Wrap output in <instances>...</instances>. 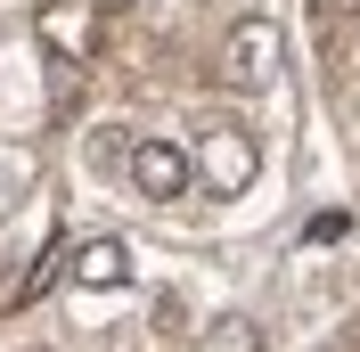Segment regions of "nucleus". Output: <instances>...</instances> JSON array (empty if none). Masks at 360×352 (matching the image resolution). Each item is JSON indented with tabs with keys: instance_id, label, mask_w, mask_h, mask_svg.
Wrapping results in <instances>:
<instances>
[{
	"instance_id": "nucleus-1",
	"label": "nucleus",
	"mask_w": 360,
	"mask_h": 352,
	"mask_svg": "<svg viewBox=\"0 0 360 352\" xmlns=\"http://www.w3.org/2000/svg\"><path fill=\"white\" fill-rule=\"evenodd\" d=\"M278 58H287V42H278V25L270 17H238L221 33V58H213V82L238 90V99H254V90L278 82Z\"/></svg>"
},
{
	"instance_id": "nucleus-2",
	"label": "nucleus",
	"mask_w": 360,
	"mask_h": 352,
	"mask_svg": "<svg viewBox=\"0 0 360 352\" xmlns=\"http://www.w3.org/2000/svg\"><path fill=\"white\" fill-rule=\"evenodd\" d=\"M254 172H262V148H254L246 123H213V132L197 139V180L213 189V197H246Z\"/></svg>"
},
{
	"instance_id": "nucleus-3",
	"label": "nucleus",
	"mask_w": 360,
	"mask_h": 352,
	"mask_svg": "<svg viewBox=\"0 0 360 352\" xmlns=\"http://www.w3.org/2000/svg\"><path fill=\"white\" fill-rule=\"evenodd\" d=\"M98 8L107 0H41L33 8V33H41V49L58 66H90L98 58Z\"/></svg>"
},
{
	"instance_id": "nucleus-4",
	"label": "nucleus",
	"mask_w": 360,
	"mask_h": 352,
	"mask_svg": "<svg viewBox=\"0 0 360 352\" xmlns=\"http://www.w3.org/2000/svg\"><path fill=\"white\" fill-rule=\"evenodd\" d=\"M123 172H131V189L148 205H172V197H188V180H197V156L180 148V139H139L131 156H123Z\"/></svg>"
},
{
	"instance_id": "nucleus-5",
	"label": "nucleus",
	"mask_w": 360,
	"mask_h": 352,
	"mask_svg": "<svg viewBox=\"0 0 360 352\" xmlns=\"http://www.w3.org/2000/svg\"><path fill=\"white\" fill-rule=\"evenodd\" d=\"M74 287H98V295L131 287V254H123V238H82V246H74Z\"/></svg>"
},
{
	"instance_id": "nucleus-6",
	"label": "nucleus",
	"mask_w": 360,
	"mask_h": 352,
	"mask_svg": "<svg viewBox=\"0 0 360 352\" xmlns=\"http://www.w3.org/2000/svg\"><path fill=\"white\" fill-rule=\"evenodd\" d=\"M58 279H74V246H58V238H49V246H41V263H33V270L17 279V303H41V295H49Z\"/></svg>"
},
{
	"instance_id": "nucleus-7",
	"label": "nucleus",
	"mask_w": 360,
	"mask_h": 352,
	"mask_svg": "<svg viewBox=\"0 0 360 352\" xmlns=\"http://www.w3.org/2000/svg\"><path fill=\"white\" fill-rule=\"evenodd\" d=\"M205 352H262V320H246V311L213 320V328H205Z\"/></svg>"
},
{
	"instance_id": "nucleus-8",
	"label": "nucleus",
	"mask_w": 360,
	"mask_h": 352,
	"mask_svg": "<svg viewBox=\"0 0 360 352\" xmlns=\"http://www.w3.org/2000/svg\"><path fill=\"white\" fill-rule=\"evenodd\" d=\"M107 8H115V0H107Z\"/></svg>"
}]
</instances>
